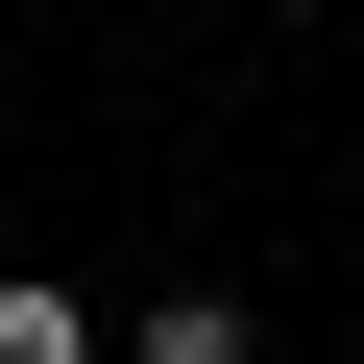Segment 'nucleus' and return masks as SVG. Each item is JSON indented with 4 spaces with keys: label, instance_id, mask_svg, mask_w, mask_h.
<instances>
[{
    "label": "nucleus",
    "instance_id": "nucleus-2",
    "mask_svg": "<svg viewBox=\"0 0 364 364\" xmlns=\"http://www.w3.org/2000/svg\"><path fill=\"white\" fill-rule=\"evenodd\" d=\"M0 364H97V316H73L49 267H0Z\"/></svg>",
    "mask_w": 364,
    "mask_h": 364
},
{
    "label": "nucleus",
    "instance_id": "nucleus-1",
    "mask_svg": "<svg viewBox=\"0 0 364 364\" xmlns=\"http://www.w3.org/2000/svg\"><path fill=\"white\" fill-rule=\"evenodd\" d=\"M122 364H267V316H243V291H146V340H122Z\"/></svg>",
    "mask_w": 364,
    "mask_h": 364
}]
</instances>
